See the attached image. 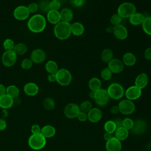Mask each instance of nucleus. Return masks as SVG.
Listing matches in <instances>:
<instances>
[{"label":"nucleus","instance_id":"26","mask_svg":"<svg viewBox=\"0 0 151 151\" xmlns=\"http://www.w3.org/2000/svg\"><path fill=\"white\" fill-rule=\"evenodd\" d=\"M146 16H145L144 14L140 12H135L134 14H133L129 18V22L130 24L136 26L139 25H142L145 18Z\"/></svg>","mask_w":151,"mask_h":151},{"label":"nucleus","instance_id":"23","mask_svg":"<svg viewBox=\"0 0 151 151\" xmlns=\"http://www.w3.org/2000/svg\"><path fill=\"white\" fill-rule=\"evenodd\" d=\"M47 21L52 24H57L61 21L60 14L58 11L50 10L47 13Z\"/></svg>","mask_w":151,"mask_h":151},{"label":"nucleus","instance_id":"37","mask_svg":"<svg viewBox=\"0 0 151 151\" xmlns=\"http://www.w3.org/2000/svg\"><path fill=\"white\" fill-rule=\"evenodd\" d=\"M79 108L81 111L87 113L93 108V104L89 100H84L81 103Z\"/></svg>","mask_w":151,"mask_h":151},{"label":"nucleus","instance_id":"55","mask_svg":"<svg viewBox=\"0 0 151 151\" xmlns=\"http://www.w3.org/2000/svg\"><path fill=\"white\" fill-rule=\"evenodd\" d=\"M103 138L106 141H108V140H109L110 139H111L112 138L111 134H110L109 133H107V132H106L103 135Z\"/></svg>","mask_w":151,"mask_h":151},{"label":"nucleus","instance_id":"1","mask_svg":"<svg viewBox=\"0 0 151 151\" xmlns=\"http://www.w3.org/2000/svg\"><path fill=\"white\" fill-rule=\"evenodd\" d=\"M46 18L40 14H37L29 18L27 26L29 31L34 33H40L46 27Z\"/></svg>","mask_w":151,"mask_h":151},{"label":"nucleus","instance_id":"43","mask_svg":"<svg viewBox=\"0 0 151 151\" xmlns=\"http://www.w3.org/2000/svg\"><path fill=\"white\" fill-rule=\"evenodd\" d=\"M33 65V62L31 61L30 58H25L24 59L21 63V66L24 70H29L30 69Z\"/></svg>","mask_w":151,"mask_h":151},{"label":"nucleus","instance_id":"51","mask_svg":"<svg viewBox=\"0 0 151 151\" xmlns=\"http://www.w3.org/2000/svg\"><path fill=\"white\" fill-rule=\"evenodd\" d=\"M47 79H48V81H50L51 83L55 82L57 81L55 74H48V75L47 76Z\"/></svg>","mask_w":151,"mask_h":151},{"label":"nucleus","instance_id":"2","mask_svg":"<svg viewBox=\"0 0 151 151\" xmlns=\"http://www.w3.org/2000/svg\"><path fill=\"white\" fill-rule=\"evenodd\" d=\"M54 34L58 40H67L71 34V24L61 21L55 25L54 27Z\"/></svg>","mask_w":151,"mask_h":151},{"label":"nucleus","instance_id":"15","mask_svg":"<svg viewBox=\"0 0 151 151\" xmlns=\"http://www.w3.org/2000/svg\"><path fill=\"white\" fill-rule=\"evenodd\" d=\"M30 59L33 63L40 64L45 60L46 54L43 50L41 48H37L31 52Z\"/></svg>","mask_w":151,"mask_h":151},{"label":"nucleus","instance_id":"49","mask_svg":"<svg viewBox=\"0 0 151 151\" xmlns=\"http://www.w3.org/2000/svg\"><path fill=\"white\" fill-rule=\"evenodd\" d=\"M145 58L149 61H151V47L147 48L144 52Z\"/></svg>","mask_w":151,"mask_h":151},{"label":"nucleus","instance_id":"34","mask_svg":"<svg viewBox=\"0 0 151 151\" xmlns=\"http://www.w3.org/2000/svg\"><path fill=\"white\" fill-rule=\"evenodd\" d=\"M6 94L15 99L18 97L19 95V90L16 86L10 85L6 87Z\"/></svg>","mask_w":151,"mask_h":151},{"label":"nucleus","instance_id":"20","mask_svg":"<svg viewBox=\"0 0 151 151\" xmlns=\"http://www.w3.org/2000/svg\"><path fill=\"white\" fill-rule=\"evenodd\" d=\"M24 91L25 93L29 96H34L38 94L39 91V87L37 84L33 82H29L24 87Z\"/></svg>","mask_w":151,"mask_h":151},{"label":"nucleus","instance_id":"30","mask_svg":"<svg viewBox=\"0 0 151 151\" xmlns=\"http://www.w3.org/2000/svg\"><path fill=\"white\" fill-rule=\"evenodd\" d=\"M129 136V130L123 126L118 127L115 131V137L119 140H124L127 138Z\"/></svg>","mask_w":151,"mask_h":151},{"label":"nucleus","instance_id":"19","mask_svg":"<svg viewBox=\"0 0 151 151\" xmlns=\"http://www.w3.org/2000/svg\"><path fill=\"white\" fill-rule=\"evenodd\" d=\"M148 76L145 73H141L136 77L134 80V85L142 90L146 87L148 84Z\"/></svg>","mask_w":151,"mask_h":151},{"label":"nucleus","instance_id":"5","mask_svg":"<svg viewBox=\"0 0 151 151\" xmlns=\"http://www.w3.org/2000/svg\"><path fill=\"white\" fill-rule=\"evenodd\" d=\"M46 144V138L40 133L32 134L28 139V145L31 148L34 150L42 149Z\"/></svg>","mask_w":151,"mask_h":151},{"label":"nucleus","instance_id":"29","mask_svg":"<svg viewBox=\"0 0 151 151\" xmlns=\"http://www.w3.org/2000/svg\"><path fill=\"white\" fill-rule=\"evenodd\" d=\"M101 60L105 63H109L113 58V52L110 48H104L101 52Z\"/></svg>","mask_w":151,"mask_h":151},{"label":"nucleus","instance_id":"14","mask_svg":"<svg viewBox=\"0 0 151 151\" xmlns=\"http://www.w3.org/2000/svg\"><path fill=\"white\" fill-rule=\"evenodd\" d=\"M147 129V123L143 119H137L134 121V124L131 129L133 134L140 135L145 132Z\"/></svg>","mask_w":151,"mask_h":151},{"label":"nucleus","instance_id":"27","mask_svg":"<svg viewBox=\"0 0 151 151\" xmlns=\"http://www.w3.org/2000/svg\"><path fill=\"white\" fill-rule=\"evenodd\" d=\"M41 133L45 138H50L55 135V129L51 125H46L41 128Z\"/></svg>","mask_w":151,"mask_h":151},{"label":"nucleus","instance_id":"6","mask_svg":"<svg viewBox=\"0 0 151 151\" xmlns=\"http://www.w3.org/2000/svg\"><path fill=\"white\" fill-rule=\"evenodd\" d=\"M57 82L62 86H68L72 81V75L66 68H60L55 73Z\"/></svg>","mask_w":151,"mask_h":151},{"label":"nucleus","instance_id":"56","mask_svg":"<svg viewBox=\"0 0 151 151\" xmlns=\"http://www.w3.org/2000/svg\"><path fill=\"white\" fill-rule=\"evenodd\" d=\"M96 91H91L89 93V97L92 99H94L95 97H96Z\"/></svg>","mask_w":151,"mask_h":151},{"label":"nucleus","instance_id":"39","mask_svg":"<svg viewBox=\"0 0 151 151\" xmlns=\"http://www.w3.org/2000/svg\"><path fill=\"white\" fill-rule=\"evenodd\" d=\"M112 74L113 73H111V71L108 68V67H106L104 68H103L100 73V76L102 79H103L105 81H108L109 80L111 77H112Z\"/></svg>","mask_w":151,"mask_h":151},{"label":"nucleus","instance_id":"54","mask_svg":"<svg viewBox=\"0 0 151 151\" xmlns=\"http://www.w3.org/2000/svg\"><path fill=\"white\" fill-rule=\"evenodd\" d=\"M116 125V127L117 128L118 127H122V121L123 120H122L121 119H119V118H117L116 119L114 120H113Z\"/></svg>","mask_w":151,"mask_h":151},{"label":"nucleus","instance_id":"57","mask_svg":"<svg viewBox=\"0 0 151 151\" xmlns=\"http://www.w3.org/2000/svg\"><path fill=\"white\" fill-rule=\"evenodd\" d=\"M113 27L111 26H109L106 28V31L108 33H113Z\"/></svg>","mask_w":151,"mask_h":151},{"label":"nucleus","instance_id":"16","mask_svg":"<svg viewBox=\"0 0 151 151\" xmlns=\"http://www.w3.org/2000/svg\"><path fill=\"white\" fill-rule=\"evenodd\" d=\"M113 34L118 40H123L127 38L128 31L125 26L122 24H119L118 25L113 26Z\"/></svg>","mask_w":151,"mask_h":151},{"label":"nucleus","instance_id":"32","mask_svg":"<svg viewBox=\"0 0 151 151\" xmlns=\"http://www.w3.org/2000/svg\"><path fill=\"white\" fill-rule=\"evenodd\" d=\"M142 27L146 34L151 36V16L145 17L142 24Z\"/></svg>","mask_w":151,"mask_h":151},{"label":"nucleus","instance_id":"11","mask_svg":"<svg viewBox=\"0 0 151 151\" xmlns=\"http://www.w3.org/2000/svg\"><path fill=\"white\" fill-rule=\"evenodd\" d=\"M109 96L107 93V90L101 88L96 91L95 99H94L96 103L100 106H106L109 101Z\"/></svg>","mask_w":151,"mask_h":151},{"label":"nucleus","instance_id":"36","mask_svg":"<svg viewBox=\"0 0 151 151\" xmlns=\"http://www.w3.org/2000/svg\"><path fill=\"white\" fill-rule=\"evenodd\" d=\"M104 129L106 132L112 134L115 132L117 127L113 120H108L104 123Z\"/></svg>","mask_w":151,"mask_h":151},{"label":"nucleus","instance_id":"33","mask_svg":"<svg viewBox=\"0 0 151 151\" xmlns=\"http://www.w3.org/2000/svg\"><path fill=\"white\" fill-rule=\"evenodd\" d=\"M13 50L17 55H22L27 52L28 48L25 44L22 42H19L15 44Z\"/></svg>","mask_w":151,"mask_h":151},{"label":"nucleus","instance_id":"35","mask_svg":"<svg viewBox=\"0 0 151 151\" xmlns=\"http://www.w3.org/2000/svg\"><path fill=\"white\" fill-rule=\"evenodd\" d=\"M43 106L47 110H52L55 107V102L52 98L47 97L43 101Z\"/></svg>","mask_w":151,"mask_h":151},{"label":"nucleus","instance_id":"42","mask_svg":"<svg viewBox=\"0 0 151 151\" xmlns=\"http://www.w3.org/2000/svg\"><path fill=\"white\" fill-rule=\"evenodd\" d=\"M134 121L129 117H126L122 121V126L125 129L129 130H131L133 126Z\"/></svg>","mask_w":151,"mask_h":151},{"label":"nucleus","instance_id":"45","mask_svg":"<svg viewBox=\"0 0 151 151\" xmlns=\"http://www.w3.org/2000/svg\"><path fill=\"white\" fill-rule=\"evenodd\" d=\"M30 14L31 13H35L39 9L38 4L36 2H31L27 6Z\"/></svg>","mask_w":151,"mask_h":151},{"label":"nucleus","instance_id":"41","mask_svg":"<svg viewBox=\"0 0 151 151\" xmlns=\"http://www.w3.org/2000/svg\"><path fill=\"white\" fill-rule=\"evenodd\" d=\"M122 19H123V18L117 13V14H114L111 15L110 21L112 25L116 26V25L121 24Z\"/></svg>","mask_w":151,"mask_h":151},{"label":"nucleus","instance_id":"3","mask_svg":"<svg viewBox=\"0 0 151 151\" xmlns=\"http://www.w3.org/2000/svg\"><path fill=\"white\" fill-rule=\"evenodd\" d=\"M135 12H136V6L129 2L122 3L117 8V14L122 18H129Z\"/></svg>","mask_w":151,"mask_h":151},{"label":"nucleus","instance_id":"44","mask_svg":"<svg viewBox=\"0 0 151 151\" xmlns=\"http://www.w3.org/2000/svg\"><path fill=\"white\" fill-rule=\"evenodd\" d=\"M61 4L59 0H52L50 1V9L53 11H58L61 8Z\"/></svg>","mask_w":151,"mask_h":151},{"label":"nucleus","instance_id":"17","mask_svg":"<svg viewBox=\"0 0 151 151\" xmlns=\"http://www.w3.org/2000/svg\"><path fill=\"white\" fill-rule=\"evenodd\" d=\"M106 149L107 151H121L122 143L116 137H112L111 139L107 141Z\"/></svg>","mask_w":151,"mask_h":151},{"label":"nucleus","instance_id":"52","mask_svg":"<svg viewBox=\"0 0 151 151\" xmlns=\"http://www.w3.org/2000/svg\"><path fill=\"white\" fill-rule=\"evenodd\" d=\"M110 112L113 114H116L119 112L118 106H113L110 109Z\"/></svg>","mask_w":151,"mask_h":151},{"label":"nucleus","instance_id":"53","mask_svg":"<svg viewBox=\"0 0 151 151\" xmlns=\"http://www.w3.org/2000/svg\"><path fill=\"white\" fill-rule=\"evenodd\" d=\"M6 87L2 84H0V96L4 95L6 94Z\"/></svg>","mask_w":151,"mask_h":151},{"label":"nucleus","instance_id":"46","mask_svg":"<svg viewBox=\"0 0 151 151\" xmlns=\"http://www.w3.org/2000/svg\"><path fill=\"white\" fill-rule=\"evenodd\" d=\"M77 118L80 122H86L87 120V113L80 111L78 114L77 115Z\"/></svg>","mask_w":151,"mask_h":151},{"label":"nucleus","instance_id":"8","mask_svg":"<svg viewBox=\"0 0 151 151\" xmlns=\"http://www.w3.org/2000/svg\"><path fill=\"white\" fill-rule=\"evenodd\" d=\"M17 55L12 50L5 51L2 56V63L5 67H11L14 65L17 60Z\"/></svg>","mask_w":151,"mask_h":151},{"label":"nucleus","instance_id":"25","mask_svg":"<svg viewBox=\"0 0 151 151\" xmlns=\"http://www.w3.org/2000/svg\"><path fill=\"white\" fill-rule=\"evenodd\" d=\"M122 62L126 66H133L136 64V57L134 54L128 52L123 54L122 57Z\"/></svg>","mask_w":151,"mask_h":151},{"label":"nucleus","instance_id":"21","mask_svg":"<svg viewBox=\"0 0 151 151\" xmlns=\"http://www.w3.org/2000/svg\"><path fill=\"white\" fill-rule=\"evenodd\" d=\"M14 103V99L7 94L0 96V107L4 109L11 108Z\"/></svg>","mask_w":151,"mask_h":151},{"label":"nucleus","instance_id":"24","mask_svg":"<svg viewBox=\"0 0 151 151\" xmlns=\"http://www.w3.org/2000/svg\"><path fill=\"white\" fill-rule=\"evenodd\" d=\"M71 34L75 36H80L84 32V27L80 22H74L71 24Z\"/></svg>","mask_w":151,"mask_h":151},{"label":"nucleus","instance_id":"9","mask_svg":"<svg viewBox=\"0 0 151 151\" xmlns=\"http://www.w3.org/2000/svg\"><path fill=\"white\" fill-rule=\"evenodd\" d=\"M30 12L25 5H19L16 7L14 11L13 15L14 18L19 21H23L27 19L29 16Z\"/></svg>","mask_w":151,"mask_h":151},{"label":"nucleus","instance_id":"31","mask_svg":"<svg viewBox=\"0 0 151 151\" xmlns=\"http://www.w3.org/2000/svg\"><path fill=\"white\" fill-rule=\"evenodd\" d=\"M45 68L49 74H55L59 69L57 63L53 60L48 61L45 65Z\"/></svg>","mask_w":151,"mask_h":151},{"label":"nucleus","instance_id":"58","mask_svg":"<svg viewBox=\"0 0 151 151\" xmlns=\"http://www.w3.org/2000/svg\"><path fill=\"white\" fill-rule=\"evenodd\" d=\"M99 1H102V0H99Z\"/></svg>","mask_w":151,"mask_h":151},{"label":"nucleus","instance_id":"22","mask_svg":"<svg viewBox=\"0 0 151 151\" xmlns=\"http://www.w3.org/2000/svg\"><path fill=\"white\" fill-rule=\"evenodd\" d=\"M61 21L70 23L74 18V14L73 11L68 8H64L60 11Z\"/></svg>","mask_w":151,"mask_h":151},{"label":"nucleus","instance_id":"18","mask_svg":"<svg viewBox=\"0 0 151 151\" xmlns=\"http://www.w3.org/2000/svg\"><path fill=\"white\" fill-rule=\"evenodd\" d=\"M101 117L102 112L98 108H92L87 113V119L91 123H97L99 122Z\"/></svg>","mask_w":151,"mask_h":151},{"label":"nucleus","instance_id":"38","mask_svg":"<svg viewBox=\"0 0 151 151\" xmlns=\"http://www.w3.org/2000/svg\"><path fill=\"white\" fill-rule=\"evenodd\" d=\"M39 9L41 11L47 13L50 10V1L48 0H41L38 4Z\"/></svg>","mask_w":151,"mask_h":151},{"label":"nucleus","instance_id":"10","mask_svg":"<svg viewBox=\"0 0 151 151\" xmlns=\"http://www.w3.org/2000/svg\"><path fill=\"white\" fill-rule=\"evenodd\" d=\"M80 111L79 106L74 103L68 104L64 110V115L68 119L76 118Z\"/></svg>","mask_w":151,"mask_h":151},{"label":"nucleus","instance_id":"7","mask_svg":"<svg viewBox=\"0 0 151 151\" xmlns=\"http://www.w3.org/2000/svg\"><path fill=\"white\" fill-rule=\"evenodd\" d=\"M118 107L119 112L125 115L132 114L136 108L134 103L127 99L121 100L118 104Z\"/></svg>","mask_w":151,"mask_h":151},{"label":"nucleus","instance_id":"50","mask_svg":"<svg viewBox=\"0 0 151 151\" xmlns=\"http://www.w3.org/2000/svg\"><path fill=\"white\" fill-rule=\"evenodd\" d=\"M7 124L6 120L3 119L1 118L0 119V130H4L6 128Z\"/></svg>","mask_w":151,"mask_h":151},{"label":"nucleus","instance_id":"48","mask_svg":"<svg viewBox=\"0 0 151 151\" xmlns=\"http://www.w3.org/2000/svg\"><path fill=\"white\" fill-rule=\"evenodd\" d=\"M71 4L75 7H80L84 4V0H70Z\"/></svg>","mask_w":151,"mask_h":151},{"label":"nucleus","instance_id":"40","mask_svg":"<svg viewBox=\"0 0 151 151\" xmlns=\"http://www.w3.org/2000/svg\"><path fill=\"white\" fill-rule=\"evenodd\" d=\"M15 43L14 41L11 38H6L3 42V47L5 51L12 50L14 49Z\"/></svg>","mask_w":151,"mask_h":151},{"label":"nucleus","instance_id":"12","mask_svg":"<svg viewBox=\"0 0 151 151\" xmlns=\"http://www.w3.org/2000/svg\"><path fill=\"white\" fill-rule=\"evenodd\" d=\"M124 65L122 60L119 58H113L109 63H107L108 68L113 74H119L124 70Z\"/></svg>","mask_w":151,"mask_h":151},{"label":"nucleus","instance_id":"28","mask_svg":"<svg viewBox=\"0 0 151 151\" xmlns=\"http://www.w3.org/2000/svg\"><path fill=\"white\" fill-rule=\"evenodd\" d=\"M101 81L97 77L91 78L88 81V87L91 91H97L101 88Z\"/></svg>","mask_w":151,"mask_h":151},{"label":"nucleus","instance_id":"13","mask_svg":"<svg viewBox=\"0 0 151 151\" xmlns=\"http://www.w3.org/2000/svg\"><path fill=\"white\" fill-rule=\"evenodd\" d=\"M127 99L133 101L138 99L142 95V89L135 85L128 87L124 92Z\"/></svg>","mask_w":151,"mask_h":151},{"label":"nucleus","instance_id":"47","mask_svg":"<svg viewBox=\"0 0 151 151\" xmlns=\"http://www.w3.org/2000/svg\"><path fill=\"white\" fill-rule=\"evenodd\" d=\"M31 130V132L32 134H38V133H41V128L40 127V126L38 124H35L32 126Z\"/></svg>","mask_w":151,"mask_h":151},{"label":"nucleus","instance_id":"4","mask_svg":"<svg viewBox=\"0 0 151 151\" xmlns=\"http://www.w3.org/2000/svg\"><path fill=\"white\" fill-rule=\"evenodd\" d=\"M110 98L113 100H119L124 94L123 87L118 83H113L109 85L107 89Z\"/></svg>","mask_w":151,"mask_h":151}]
</instances>
